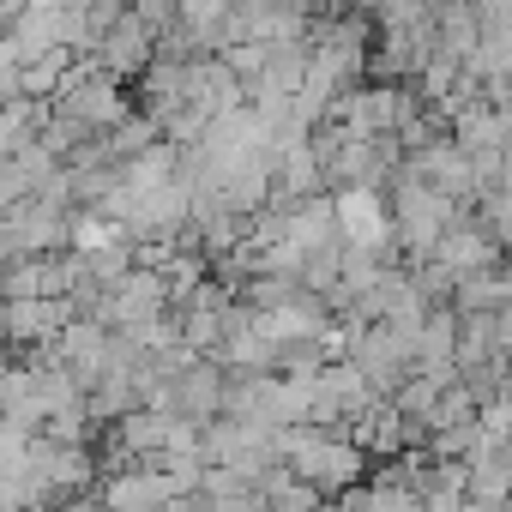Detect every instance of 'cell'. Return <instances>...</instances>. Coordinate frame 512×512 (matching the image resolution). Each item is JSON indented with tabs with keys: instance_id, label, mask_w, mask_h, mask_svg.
I'll use <instances>...</instances> for the list:
<instances>
[{
	"instance_id": "obj_2",
	"label": "cell",
	"mask_w": 512,
	"mask_h": 512,
	"mask_svg": "<svg viewBox=\"0 0 512 512\" xmlns=\"http://www.w3.org/2000/svg\"><path fill=\"white\" fill-rule=\"evenodd\" d=\"M464 217V205H452L446 193H434L428 181H416L410 169L392 181V223H398V241L410 247V266L434 260V247L452 235V223Z\"/></svg>"
},
{
	"instance_id": "obj_1",
	"label": "cell",
	"mask_w": 512,
	"mask_h": 512,
	"mask_svg": "<svg viewBox=\"0 0 512 512\" xmlns=\"http://www.w3.org/2000/svg\"><path fill=\"white\" fill-rule=\"evenodd\" d=\"M278 464H290L314 494H338L368 476V452L356 446V434H326V428H290L278 434Z\"/></svg>"
},
{
	"instance_id": "obj_3",
	"label": "cell",
	"mask_w": 512,
	"mask_h": 512,
	"mask_svg": "<svg viewBox=\"0 0 512 512\" xmlns=\"http://www.w3.org/2000/svg\"><path fill=\"white\" fill-rule=\"evenodd\" d=\"M332 205H338V235H344V247L392 260L398 223H392V199H386V193H374V187H344V193H332Z\"/></svg>"
},
{
	"instance_id": "obj_4",
	"label": "cell",
	"mask_w": 512,
	"mask_h": 512,
	"mask_svg": "<svg viewBox=\"0 0 512 512\" xmlns=\"http://www.w3.org/2000/svg\"><path fill=\"white\" fill-rule=\"evenodd\" d=\"M181 500H187V494H181L175 476L157 470V464L115 470V476L103 482V506H109V512H175Z\"/></svg>"
},
{
	"instance_id": "obj_5",
	"label": "cell",
	"mask_w": 512,
	"mask_h": 512,
	"mask_svg": "<svg viewBox=\"0 0 512 512\" xmlns=\"http://www.w3.org/2000/svg\"><path fill=\"white\" fill-rule=\"evenodd\" d=\"M434 260H440V266L464 284V278H482V272H494V266H500V241H494L482 223L458 217V223H452V235L434 247Z\"/></svg>"
}]
</instances>
